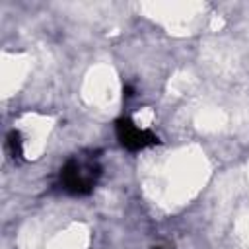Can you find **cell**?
I'll list each match as a JSON object with an SVG mask.
<instances>
[{
    "mask_svg": "<svg viewBox=\"0 0 249 249\" xmlns=\"http://www.w3.org/2000/svg\"><path fill=\"white\" fill-rule=\"evenodd\" d=\"M101 169L95 158H70L60 169V185L70 195H89L97 183Z\"/></svg>",
    "mask_w": 249,
    "mask_h": 249,
    "instance_id": "obj_1",
    "label": "cell"
},
{
    "mask_svg": "<svg viewBox=\"0 0 249 249\" xmlns=\"http://www.w3.org/2000/svg\"><path fill=\"white\" fill-rule=\"evenodd\" d=\"M8 144H10V148H12L14 158H21V156H23V140H21V136H19L18 130H12V132H10Z\"/></svg>",
    "mask_w": 249,
    "mask_h": 249,
    "instance_id": "obj_3",
    "label": "cell"
},
{
    "mask_svg": "<svg viewBox=\"0 0 249 249\" xmlns=\"http://www.w3.org/2000/svg\"><path fill=\"white\" fill-rule=\"evenodd\" d=\"M115 132H117V138L121 142V146L128 152H140V150H146L150 146H156L160 144V138L148 130V128H142L140 124H136L132 119L128 117H121L117 119L115 123Z\"/></svg>",
    "mask_w": 249,
    "mask_h": 249,
    "instance_id": "obj_2",
    "label": "cell"
}]
</instances>
